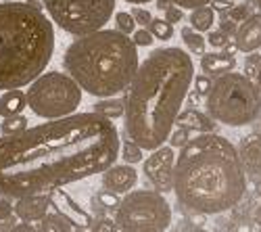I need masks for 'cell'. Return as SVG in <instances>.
I'll return each mask as SVG.
<instances>
[{"instance_id": "obj_1", "label": "cell", "mask_w": 261, "mask_h": 232, "mask_svg": "<svg viewBox=\"0 0 261 232\" xmlns=\"http://www.w3.org/2000/svg\"><path fill=\"white\" fill-rule=\"evenodd\" d=\"M119 157L113 119L71 113L0 138V195L19 199L102 174Z\"/></svg>"}, {"instance_id": "obj_2", "label": "cell", "mask_w": 261, "mask_h": 232, "mask_svg": "<svg viewBox=\"0 0 261 232\" xmlns=\"http://www.w3.org/2000/svg\"><path fill=\"white\" fill-rule=\"evenodd\" d=\"M192 78V59L180 46L157 48L138 63L121 100L125 134L142 151H153L167 140Z\"/></svg>"}, {"instance_id": "obj_3", "label": "cell", "mask_w": 261, "mask_h": 232, "mask_svg": "<svg viewBox=\"0 0 261 232\" xmlns=\"http://www.w3.org/2000/svg\"><path fill=\"white\" fill-rule=\"evenodd\" d=\"M247 191V172L236 146L215 132L190 138L173 163V193L182 207L197 214H224Z\"/></svg>"}, {"instance_id": "obj_4", "label": "cell", "mask_w": 261, "mask_h": 232, "mask_svg": "<svg viewBox=\"0 0 261 232\" xmlns=\"http://www.w3.org/2000/svg\"><path fill=\"white\" fill-rule=\"evenodd\" d=\"M55 53L53 21L36 5L0 3V90L23 88Z\"/></svg>"}, {"instance_id": "obj_5", "label": "cell", "mask_w": 261, "mask_h": 232, "mask_svg": "<svg viewBox=\"0 0 261 232\" xmlns=\"http://www.w3.org/2000/svg\"><path fill=\"white\" fill-rule=\"evenodd\" d=\"M63 67L82 92L96 98L115 96L138 69V46L129 36L102 28L77 36L63 55Z\"/></svg>"}, {"instance_id": "obj_6", "label": "cell", "mask_w": 261, "mask_h": 232, "mask_svg": "<svg viewBox=\"0 0 261 232\" xmlns=\"http://www.w3.org/2000/svg\"><path fill=\"white\" fill-rule=\"evenodd\" d=\"M205 98L207 115L217 123L241 128L261 117L259 88L245 73L228 71L217 75Z\"/></svg>"}, {"instance_id": "obj_7", "label": "cell", "mask_w": 261, "mask_h": 232, "mask_svg": "<svg viewBox=\"0 0 261 232\" xmlns=\"http://www.w3.org/2000/svg\"><path fill=\"white\" fill-rule=\"evenodd\" d=\"M28 86V107L42 119L67 117L75 113L82 105V88L71 75L63 71H44Z\"/></svg>"}, {"instance_id": "obj_8", "label": "cell", "mask_w": 261, "mask_h": 232, "mask_svg": "<svg viewBox=\"0 0 261 232\" xmlns=\"http://www.w3.org/2000/svg\"><path fill=\"white\" fill-rule=\"evenodd\" d=\"M121 232H165L171 224V207L157 191H129L115 209Z\"/></svg>"}, {"instance_id": "obj_9", "label": "cell", "mask_w": 261, "mask_h": 232, "mask_svg": "<svg viewBox=\"0 0 261 232\" xmlns=\"http://www.w3.org/2000/svg\"><path fill=\"white\" fill-rule=\"evenodd\" d=\"M48 19L71 36L102 30L113 17L115 0H42Z\"/></svg>"}, {"instance_id": "obj_10", "label": "cell", "mask_w": 261, "mask_h": 232, "mask_svg": "<svg viewBox=\"0 0 261 232\" xmlns=\"http://www.w3.org/2000/svg\"><path fill=\"white\" fill-rule=\"evenodd\" d=\"M173 163H176L173 149L161 144L157 149H153V155H148V159L142 165L144 176L161 195L173 191Z\"/></svg>"}, {"instance_id": "obj_11", "label": "cell", "mask_w": 261, "mask_h": 232, "mask_svg": "<svg viewBox=\"0 0 261 232\" xmlns=\"http://www.w3.org/2000/svg\"><path fill=\"white\" fill-rule=\"evenodd\" d=\"M48 199H50V205L57 209V214L63 216V218H67L69 224H75L80 228L92 226V216L86 212V209H82L67 193L63 191V188H55V191H50Z\"/></svg>"}, {"instance_id": "obj_12", "label": "cell", "mask_w": 261, "mask_h": 232, "mask_svg": "<svg viewBox=\"0 0 261 232\" xmlns=\"http://www.w3.org/2000/svg\"><path fill=\"white\" fill-rule=\"evenodd\" d=\"M136 182H138V172L129 163H123V165L113 163L102 172V186L117 195L129 193L136 186Z\"/></svg>"}, {"instance_id": "obj_13", "label": "cell", "mask_w": 261, "mask_h": 232, "mask_svg": "<svg viewBox=\"0 0 261 232\" xmlns=\"http://www.w3.org/2000/svg\"><path fill=\"white\" fill-rule=\"evenodd\" d=\"M50 209V199L46 193L40 195H28V197H19L13 205V214L21 222H38L42 220Z\"/></svg>"}, {"instance_id": "obj_14", "label": "cell", "mask_w": 261, "mask_h": 232, "mask_svg": "<svg viewBox=\"0 0 261 232\" xmlns=\"http://www.w3.org/2000/svg\"><path fill=\"white\" fill-rule=\"evenodd\" d=\"M236 48L241 53H255L261 48V13H251L236 28Z\"/></svg>"}, {"instance_id": "obj_15", "label": "cell", "mask_w": 261, "mask_h": 232, "mask_svg": "<svg viewBox=\"0 0 261 232\" xmlns=\"http://www.w3.org/2000/svg\"><path fill=\"white\" fill-rule=\"evenodd\" d=\"M238 157L245 167V172L259 176L261 174V136L251 134L243 138V142L238 144Z\"/></svg>"}, {"instance_id": "obj_16", "label": "cell", "mask_w": 261, "mask_h": 232, "mask_svg": "<svg viewBox=\"0 0 261 232\" xmlns=\"http://www.w3.org/2000/svg\"><path fill=\"white\" fill-rule=\"evenodd\" d=\"M236 67V57L230 53H203L201 57V69L205 75H222L228 71H234Z\"/></svg>"}, {"instance_id": "obj_17", "label": "cell", "mask_w": 261, "mask_h": 232, "mask_svg": "<svg viewBox=\"0 0 261 232\" xmlns=\"http://www.w3.org/2000/svg\"><path fill=\"white\" fill-rule=\"evenodd\" d=\"M173 125H182L188 132H215L217 128V121H213L207 113H201L197 109H186V111H180L178 117H176V123Z\"/></svg>"}, {"instance_id": "obj_18", "label": "cell", "mask_w": 261, "mask_h": 232, "mask_svg": "<svg viewBox=\"0 0 261 232\" xmlns=\"http://www.w3.org/2000/svg\"><path fill=\"white\" fill-rule=\"evenodd\" d=\"M25 107H28V100L23 90L11 88V90H3V94H0V117L19 115L23 113Z\"/></svg>"}, {"instance_id": "obj_19", "label": "cell", "mask_w": 261, "mask_h": 232, "mask_svg": "<svg viewBox=\"0 0 261 232\" xmlns=\"http://www.w3.org/2000/svg\"><path fill=\"white\" fill-rule=\"evenodd\" d=\"M190 28L192 30H197V32H209L213 28V21H215V11L205 5V7H197V9H192L190 13Z\"/></svg>"}, {"instance_id": "obj_20", "label": "cell", "mask_w": 261, "mask_h": 232, "mask_svg": "<svg viewBox=\"0 0 261 232\" xmlns=\"http://www.w3.org/2000/svg\"><path fill=\"white\" fill-rule=\"evenodd\" d=\"M92 111L107 119H119V117H123V100L115 98V96H107L94 105Z\"/></svg>"}, {"instance_id": "obj_21", "label": "cell", "mask_w": 261, "mask_h": 232, "mask_svg": "<svg viewBox=\"0 0 261 232\" xmlns=\"http://www.w3.org/2000/svg\"><path fill=\"white\" fill-rule=\"evenodd\" d=\"M38 232H71V224L67 218L59 214H46L42 220H38Z\"/></svg>"}, {"instance_id": "obj_22", "label": "cell", "mask_w": 261, "mask_h": 232, "mask_svg": "<svg viewBox=\"0 0 261 232\" xmlns=\"http://www.w3.org/2000/svg\"><path fill=\"white\" fill-rule=\"evenodd\" d=\"M180 34H182L184 44L188 46V50H190L192 55H203V53H205L207 42H205V38L201 36V32L192 30V28H182Z\"/></svg>"}, {"instance_id": "obj_23", "label": "cell", "mask_w": 261, "mask_h": 232, "mask_svg": "<svg viewBox=\"0 0 261 232\" xmlns=\"http://www.w3.org/2000/svg\"><path fill=\"white\" fill-rule=\"evenodd\" d=\"M28 128V117L25 115H11V117H5L3 123H0V134L3 136H15L19 132H23Z\"/></svg>"}, {"instance_id": "obj_24", "label": "cell", "mask_w": 261, "mask_h": 232, "mask_svg": "<svg viewBox=\"0 0 261 232\" xmlns=\"http://www.w3.org/2000/svg\"><path fill=\"white\" fill-rule=\"evenodd\" d=\"M142 149L134 142V140H123V142H119V157L125 161V163H129V165H134V163H140L142 161Z\"/></svg>"}, {"instance_id": "obj_25", "label": "cell", "mask_w": 261, "mask_h": 232, "mask_svg": "<svg viewBox=\"0 0 261 232\" xmlns=\"http://www.w3.org/2000/svg\"><path fill=\"white\" fill-rule=\"evenodd\" d=\"M148 32L153 34L155 40H163V42L173 38V25L165 19H155L153 17L150 19V23H148Z\"/></svg>"}, {"instance_id": "obj_26", "label": "cell", "mask_w": 261, "mask_h": 232, "mask_svg": "<svg viewBox=\"0 0 261 232\" xmlns=\"http://www.w3.org/2000/svg\"><path fill=\"white\" fill-rule=\"evenodd\" d=\"M115 25H117V32L129 36V34H134V30H136V21L129 13L119 11V13H115Z\"/></svg>"}, {"instance_id": "obj_27", "label": "cell", "mask_w": 261, "mask_h": 232, "mask_svg": "<svg viewBox=\"0 0 261 232\" xmlns=\"http://www.w3.org/2000/svg\"><path fill=\"white\" fill-rule=\"evenodd\" d=\"M188 130L186 128H182V125H176V128H171V132H169V136H167V140H169V144H171V149H178V146H184L190 138H188Z\"/></svg>"}, {"instance_id": "obj_28", "label": "cell", "mask_w": 261, "mask_h": 232, "mask_svg": "<svg viewBox=\"0 0 261 232\" xmlns=\"http://www.w3.org/2000/svg\"><path fill=\"white\" fill-rule=\"evenodd\" d=\"M259 69H261V55H257V53H249V55H247V61H245V75H247L249 80L255 82Z\"/></svg>"}, {"instance_id": "obj_29", "label": "cell", "mask_w": 261, "mask_h": 232, "mask_svg": "<svg viewBox=\"0 0 261 232\" xmlns=\"http://www.w3.org/2000/svg\"><path fill=\"white\" fill-rule=\"evenodd\" d=\"M251 15V5H234L226 11V17L234 23H243V21Z\"/></svg>"}, {"instance_id": "obj_30", "label": "cell", "mask_w": 261, "mask_h": 232, "mask_svg": "<svg viewBox=\"0 0 261 232\" xmlns=\"http://www.w3.org/2000/svg\"><path fill=\"white\" fill-rule=\"evenodd\" d=\"M96 201H98L105 209H113V212H115L121 199H119L117 193H111V191H107V188H105V191H100V193L96 195Z\"/></svg>"}, {"instance_id": "obj_31", "label": "cell", "mask_w": 261, "mask_h": 232, "mask_svg": "<svg viewBox=\"0 0 261 232\" xmlns=\"http://www.w3.org/2000/svg\"><path fill=\"white\" fill-rule=\"evenodd\" d=\"M205 42L211 46V48H224L228 42H230V36H226L222 30H209V36L205 38Z\"/></svg>"}, {"instance_id": "obj_32", "label": "cell", "mask_w": 261, "mask_h": 232, "mask_svg": "<svg viewBox=\"0 0 261 232\" xmlns=\"http://www.w3.org/2000/svg\"><path fill=\"white\" fill-rule=\"evenodd\" d=\"M190 86H194V92H197L199 96H207L209 90H211V78L205 75V73H201V75H197V78H192Z\"/></svg>"}, {"instance_id": "obj_33", "label": "cell", "mask_w": 261, "mask_h": 232, "mask_svg": "<svg viewBox=\"0 0 261 232\" xmlns=\"http://www.w3.org/2000/svg\"><path fill=\"white\" fill-rule=\"evenodd\" d=\"M132 42H134L136 46H150L155 42V38H153V34H150L146 28H140V30H134Z\"/></svg>"}, {"instance_id": "obj_34", "label": "cell", "mask_w": 261, "mask_h": 232, "mask_svg": "<svg viewBox=\"0 0 261 232\" xmlns=\"http://www.w3.org/2000/svg\"><path fill=\"white\" fill-rule=\"evenodd\" d=\"M134 17V21H136V25H142V28H148V23H150V19H153V15H150V11L148 9H140V7H136V9H132V13H129Z\"/></svg>"}, {"instance_id": "obj_35", "label": "cell", "mask_w": 261, "mask_h": 232, "mask_svg": "<svg viewBox=\"0 0 261 232\" xmlns=\"http://www.w3.org/2000/svg\"><path fill=\"white\" fill-rule=\"evenodd\" d=\"M94 232H119V228H117L115 220H111V218H102V220L94 222Z\"/></svg>"}, {"instance_id": "obj_36", "label": "cell", "mask_w": 261, "mask_h": 232, "mask_svg": "<svg viewBox=\"0 0 261 232\" xmlns=\"http://www.w3.org/2000/svg\"><path fill=\"white\" fill-rule=\"evenodd\" d=\"M13 216V203L3 195L0 197V222H7Z\"/></svg>"}, {"instance_id": "obj_37", "label": "cell", "mask_w": 261, "mask_h": 232, "mask_svg": "<svg viewBox=\"0 0 261 232\" xmlns=\"http://www.w3.org/2000/svg\"><path fill=\"white\" fill-rule=\"evenodd\" d=\"M171 5H178L180 9H197V7H205L211 5V0H171Z\"/></svg>"}, {"instance_id": "obj_38", "label": "cell", "mask_w": 261, "mask_h": 232, "mask_svg": "<svg viewBox=\"0 0 261 232\" xmlns=\"http://www.w3.org/2000/svg\"><path fill=\"white\" fill-rule=\"evenodd\" d=\"M184 19V13L180 7H167L165 9V21H169V23H180V21Z\"/></svg>"}, {"instance_id": "obj_39", "label": "cell", "mask_w": 261, "mask_h": 232, "mask_svg": "<svg viewBox=\"0 0 261 232\" xmlns=\"http://www.w3.org/2000/svg\"><path fill=\"white\" fill-rule=\"evenodd\" d=\"M220 30H222L226 36H232V34H236V23H234V21H230V19L224 15V19L220 21Z\"/></svg>"}, {"instance_id": "obj_40", "label": "cell", "mask_w": 261, "mask_h": 232, "mask_svg": "<svg viewBox=\"0 0 261 232\" xmlns=\"http://www.w3.org/2000/svg\"><path fill=\"white\" fill-rule=\"evenodd\" d=\"M9 232H38V230H36V226H34L32 222H19V224H15Z\"/></svg>"}, {"instance_id": "obj_41", "label": "cell", "mask_w": 261, "mask_h": 232, "mask_svg": "<svg viewBox=\"0 0 261 232\" xmlns=\"http://www.w3.org/2000/svg\"><path fill=\"white\" fill-rule=\"evenodd\" d=\"M211 3H213V7H211L213 11H224V13H226V11L230 9V5H232L230 0H211Z\"/></svg>"}, {"instance_id": "obj_42", "label": "cell", "mask_w": 261, "mask_h": 232, "mask_svg": "<svg viewBox=\"0 0 261 232\" xmlns=\"http://www.w3.org/2000/svg\"><path fill=\"white\" fill-rule=\"evenodd\" d=\"M253 222H255V226L261 230V203L255 207V212H253Z\"/></svg>"}, {"instance_id": "obj_43", "label": "cell", "mask_w": 261, "mask_h": 232, "mask_svg": "<svg viewBox=\"0 0 261 232\" xmlns=\"http://www.w3.org/2000/svg\"><path fill=\"white\" fill-rule=\"evenodd\" d=\"M167 7H171V0H157V9L159 11H165Z\"/></svg>"}, {"instance_id": "obj_44", "label": "cell", "mask_w": 261, "mask_h": 232, "mask_svg": "<svg viewBox=\"0 0 261 232\" xmlns=\"http://www.w3.org/2000/svg\"><path fill=\"white\" fill-rule=\"evenodd\" d=\"M125 3H129V5H146V3H150V0H125Z\"/></svg>"}, {"instance_id": "obj_45", "label": "cell", "mask_w": 261, "mask_h": 232, "mask_svg": "<svg viewBox=\"0 0 261 232\" xmlns=\"http://www.w3.org/2000/svg\"><path fill=\"white\" fill-rule=\"evenodd\" d=\"M255 84H257V88H259V94H261V69H259V73H257V78H255Z\"/></svg>"}, {"instance_id": "obj_46", "label": "cell", "mask_w": 261, "mask_h": 232, "mask_svg": "<svg viewBox=\"0 0 261 232\" xmlns=\"http://www.w3.org/2000/svg\"><path fill=\"white\" fill-rule=\"evenodd\" d=\"M259 176H261V174H259ZM255 193L261 197V178H259V180H257V184H255Z\"/></svg>"}, {"instance_id": "obj_47", "label": "cell", "mask_w": 261, "mask_h": 232, "mask_svg": "<svg viewBox=\"0 0 261 232\" xmlns=\"http://www.w3.org/2000/svg\"><path fill=\"white\" fill-rule=\"evenodd\" d=\"M188 232H207V230H205V228H199V226H194V228H190Z\"/></svg>"}, {"instance_id": "obj_48", "label": "cell", "mask_w": 261, "mask_h": 232, "mask_svg": "<svg viewBox=\"0 0 261 232\" xmlns=\"http://www.w3.org/2000/svg\"><path fill=\"white\" fill-rule=\"evenodd\" d=\"M253 3L257 5V9H259V13H261V0H253Z\"/></svg>"}, {"instance_id": "obj_49", "label": "cell", "mask_w": 261, "mask_h": 232, "mask_svg": "<svg viewBox=\"0 0 261 232\" xmlns=\"http://www.w3.org/2000/svg\"><path fill=\"white\" fill-rule=\"evenodd\" d=\"M71 232H73V230H71ZM77 232H86V230H77Z\"/></svg>"}, {"instance_id": "obj_50", "label": "cell", "mask_w": 261, "mask_h": 232, "mask_svg": "<svg viewBox=\"0 0 261 232\" xmlns=\"http://www.w3.org/2000/svg\"><path fill=\"white\" fill-rule=\"evenodd\" d=\"M173 232H182V230H173Z\"/></svg>"}]
</instances>
